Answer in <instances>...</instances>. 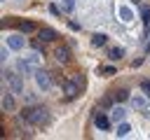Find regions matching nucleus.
Instances as JSON below:
<instances>
[{
    "label": "nucleus",
    "instance_id": "12",
    "mask_svg": "<svg viewBox=\"0 0 150 140\" xmlns=\"http://www.w3.org/2000/svg\"><path fill=\"white\" fill-rule=\"evenodd\" d=\"M105 40H108V37H105L103 33H94V35H91V44H94V47H103Z\"/></svg>",
    "mask_w": 150,
    "mask_h": 140
},
{
    "label": "nucleus",
    "instance_id": "7",
    "mask_svg": "<svg viewBox=\"0 0 150 140\" xmlns=\"http://www.w3.org/2000/svg\"><path fill=\"white\" fill-rule=\"evenodd\" d=\"M110 121H112V119H110L108 114H103V112H98V114L94 117V124H96L98 131H108V128H110Z\"/></svg>",
    "mask_w": 150,
    "mask_h": 140
},
{
    "label": "nucleus",
    "instance_id": "19",
    "mask_svg": "<svg viewBox=\"0 0 150 140\" xmlns=\"http://www.w3.org/2000/svg\"><path fill=\"white\" fill-rule=\"evenodd\" d=\"M101 72H103L105 77H110V75H115V72H117V68H115V65H105V68H101Z\"/></svg>",
    "mask_w": 150,
    "mask_h": 140
},
{
    "label": "nucleus",
    "instance_id": "11",
    "mask_svg": "<svg viewBox=\"0 0 150 140\" xmlns=\"http://www.w3.org/2000/svg\"><path fill=\"white\" fill-rule=\"evenodd\" d=\"M124 114H127V112H124L122 107H112V110H110V119H112L115 124H120V121H124Z\"/></svg>",
    "mask_w": 150,
    "mask_h": 140
},
{
    "label": "nucleus",
    "instance_id": "24",
    "mask_svg": "<svg viewBox=\"0 0 150 140\" xmlns=\"http://www.w3.org/2000/svg\"><path fill=\"white\" fill-rule=\"evenodd\" d=\"M145 26H148V33H150V23H145Z\"/></svg>",
    "mask_w": 150,
    "mask_h": 140
},
{
    "label": "nucleus",
    "instance_id": "4",
    "mask_svg": "<svg viewBox=\"0 0 150 140\" xmlns=\"http://www.w3.org/2000/svg\"><path fill=\"white\" fill-rule=\"evenodd\" d=\"M35 82H38V86H40L42 91H49V89H52V77H49V72H45V70H35Z\"/></svg>",
    "mask_w": 150,
    "mask_h": 140
},
{
    "label": "nucleus",
    "instance_id": "8",
    "mask_svg": "<svg viewBox=\"0 0 150 140\" xmlns=\"http://www.w3.org/2000/svg\"><path fill=\"white\" fill-rule=\"evenodd\" d=\"M54 58H56L59 63H68V61H70V49H68V47H56V49H54Z\"/></svg>",
    "mask_w": 150,
    "mask_h": 140
},
{
    "label": "nucleus",
    "instance_id": "1",
    "mask_svg": "<svg viewBox=\"0 0 150 140\" xmlns=\"http://www.w3.org/2000/svg\"><path fill=\"white\" fill-rule=\"evenodd\" d=\"M21 119L28 121V124H33V126H45L49 121V110L42 107V105L40 107H26L23 114H21Z\"/></svg>",
    "mask_w": 150,
    "mask_h": 140
},
{
    "label": "nucleus",
    "instance_id": "16",
    "mask_svg": "<svg viewBox=\"0 0 150 140\" xmlns=\"http://www.w3.org/2000/svg\"><path fill=\"white\" fill-rule=\"evenodd\" d=\"M112 98L115 100H127L129 93H127V89H117V91H112Z\"/></svg>",
    "mask_w": 150,
    "mask_h": 140
},
{
    "label": "nucleus",
    "instance_id": "5",
    "mask_svg": "<svg viewBox=\"0 0 150 140\" xmlns=\"http://www.w3.org/2000/svg\"><path fill=\"white\" fill-rule=\"evenodd\" d=\"M38 37H40L42 42H54V40L59 37V33H56L54 28H47V26H45V28H40V30H38Z\"/></svg>",
    "mask_w": 150,
    "mask_h": 140
},
{
    "label": "nucleus",
    "instance_id": "18",
    "mask_svg": "<svg viewBox=\"0 0 150 140\" xmlns=\"http://www.w3.org/2000/svg\"><path fill=\"white\" fill-rule=\"evenodd\" d=\"M131 128H129V124H124V121H120L117 124V135H127Z\"/></svg>",
    "mask_w": 150,
    "mask_h": 140
},
{
    "label": "nucleus",
    "instance_id": "17",
    "mask_svg": "<svg viewBox=\"0 0 150 140\" xmlns=\"http://www.w3.org/2000/svg\"><path fill=\"white\" fill-rule=\"evenodd\" d=\"M141 21H143V23H150V7H148V5L141 7Z\"/></svg>",
    "mask_w": 150,
    "mask_h": 140
},
{
    "label": "nucleus",
    "instance_id": "20",
    "mask_svg": "<svg viewBox=\"0 0 150 140\" xmlns=\"http://www.w3.org/2000/svg\"><path fill=\"white\" fill-rule=\"evenodd\" d=\"M73 7H75V0H63V9L66 12H73Z\"/></svg>",
    "mask_w": 150,
    "mask_h": 140
},
{
    "label": "nucleus",
    "instance_id": "25",
    "mask_svg": "<svg viewBox=\"0 0 150 140\" xmlns=\"http://www.w3.org/2000/svg\"><path fill=\"white\" fill-rule=\"evenodd\" d=\"M148 51H150V44H148Z\"/></svg>",
    "mask_w": 150,
    "mask_h": 140
},
{
    "label": "nucleus",
    "instance_id": "3",
    "mask_svg": "<svg viewBox=\"0 0 150 140\" xmlns=\"http://www.w3.org/2000/svg\"><path fill=\"white\" fill-rule=\"evenodd\" d=\"M61 89H63V93H66L68 98H75V96L80 93V84H77L75 79H61Z\"/></svg>",
    "mask_w": 150,
    "mask_h": 140
},
{
    "label": "nucleus",
    "instance_id": "13",
    "mask_svg": "<svg viewBox=\"0 0 150 140\" xmlns=\"http://www.w3.org/2000/svg\"><path fill=\"white\" fill-rule=\"evenodd\" d=\"M122 56H124V49H122V47H112V49L108 51V58H112V61H120Z\"/></svg>",
    "mask_w": 150,
    "mask_h": 140
},
{
    "label": "nucleus",
    "instance_id": "9",
    "mask_svg": "<svg viewBox=\"0 0 150 140\" xmlns=\"http://www.w3.org/2000/svg\"><path fill=\"white\" fill-rule=\"evenodd\" d=\"M16 28H19L21 33H35V30H38V26H35L33 21H16Z\"/></svg>",
    "mask_w": 150,
    "mask_h": 140
},
{
    "label": "nucleus",
    "instance_id": "21",
    "mask_svg": "<svg viewBox=\"0 0 150 140\" xmlns=\"http://www.w3.org/2000/svg\"><path fill=\"white\" fill-rule=\"evenodd\" d=\"M141 89H143V91L150 96V79H143V82H141Z\"/></svg>",
    "mask_w": 150,
    "mask_h": 140
},
{
    "label": "nucleus",
    "instance_id": "22",
    "mask_svg": "<svg viewBox=\"0 0 150 140\" xmlns=\"http://www.w3.org/2000/svg\"><path fill=\"white\" fill-rule=\"evenodd\" d=\"M134 107H141V110H143V107H145V100H143V98H134Z\"/></svg>",
    "mask_w": 150,
    "mask_h": 140
},
{
    "label": "nucleus",
    "instance_id": "15",
    "mask_svg": "<svg viewBox=\"0 0 150 140\" xmlns=\"http://www.w3.org/2000/svg\"><path fill=\"white\" fill-rule=\"evenodd\" d=\"M120 16H122L124 21H131V19H134V12H131L129 7H120Z\"/></svg>",
    "mask_w": 150,
    "mask_h": 140
},
{
    "label": "nucleus",
    "instance_id": "10",
    "mask_svg": "<svg viewBox=\"0 0 150 140\" xmlns=\"http://www.w3.org/2000/svg\"><path fill=\"white\" fill-rule=\"evenodd\" d=\"M7 44H9V49H21L23 47V37L21 35H9L7 37Z\"/></svg>",
    "mask_w": 150,
    "mask_h": 140
},
{
    "label": "nucleus",
    "instance_id": "14",
    "mask_svg": "<svg viewBox=\"0 0 150 140\" xmlns=\"http://www.w3.org/2000/svg\"><path fill=\"white\" fill-rule=\"evenodd\" d=\"M2 110H14V98H12L9 93L2 96Z\"/></svg>",
    "mask_w": 150,
    "mask_h": 140
},
{
    "label": "nucleus",
    "instance_id": "6",
    "mask_svg": "<svg viewBox=\"0 0 150 140\" xmlns=\"http://www.w3.org/2000/svg\"><path fill=\"white\" fill-rule=\"evenodd\" d=\"M7 82H9V86H12L14 93H21V91H23V82L19 79L16 72H7Z\"/></svg>",
    "mask_w": 150,
    "mask_h": 140
},
{
    "label": "nucleus",
    "instance_id": "2",
    "mask_svg": "<svg viewBox=\"0 0 150 140\" xmlns=\"http://www.w3.org/2000/svg\"><path fill=\"white\" fill-rule=\"evenodd\" d=\"M38 65H40V56H38V54L26 56V58H21V61H19V68H21L23 72H35V70H38Z\"/></svg>",
    "mask_w": 150,
    "mask_h": 140
},
{
    "label": "nucleus",
    "instance_id": "26",
    "mask_svg": "<svg viewBox=\"0 0 150 140\" xmlns=\"http://www.w3.org/2000/svg\"><path fill=\"white\" fill-rule=\"evenodd\" d=\"M134 2H138V0H134Z\"/></svg>",
    "mask_w": 150,
    "mask_h": 140
},
{
    "label": "nucleus",
    "instance_id": "23",
    "mask_svg": "<svg viewBox=\"0 0 150 140\" xmlns=\"http://www.w3.org/2000/svg\"><path fill=\"white\" fill-rule=\"evenodd\" d=\"M101 107H103V110L110 107V98H103V100H101Z\"/></svg>",
    "mask_w": 150,
    "mask_h": 140
}]
</instances>
